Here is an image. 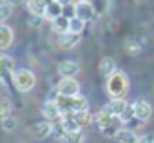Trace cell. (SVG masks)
Returning a JSON list of instances; mask_svg holds the SVG:
<instances>
[{"mask_svg": "<svg viewBox=\"0 0 154 143\" xmlns=\"http://www.w3.org/2000/svg\"><path fill=\"white\" fill-rule=\"evenodd\" d=\"M105 91L112 100H123L127 91H129V78L123 71H116L112 76L107 78Z\"/></svg>", "mask_w": 154, "mask_h": 143, "instance_id": "cell-1", "label": "cell"}, {"mask_svg": "<svg viewBox=\"0 0 154 143\" xmlns=\"http://www.w3.org/2000/svg\"><path fill=\"white\" fill-rule=\"evenodd\" d=\"M11 76H13V84H15L17 91H20V93H29L36 84V78L29 69H17Z\"/></svg>", "mask_w": 154, "mask_h": 143, "instance_id": "cell-2", "label": "cell"}, {"mask_svg": "<svg viewBox=\"0 0 154 143\" xmlns=\"http://www.w3.org/2000/svg\"><path fill=\"white\" fill-rule=\"evenodd\" d=\"M56 91L60 96H78L80 94V84L74 78H62L56 85Z\"/></svg>", "mask_w": 154, "mask_h": 143, "instance_id": "cell-3", "label": "cell"}, {"mask_svg": "<svg viewBox=\"0 0 154 143\" xmlns=\"http://www.w3.org/2000/svg\"><path fill=\"white\" fill-rule=\"evenodd\" d=\"M78 71H80V65L74 60H63L58 63V75L62 78H74L78 75Z\"/></svg>", "mask_w": 154, "mask_h": 143, "instance_id": "cell-4", "label": "cell"}, {"mask_svg": "<svg viewBox=\"0 0 154 143\" xmlns=\"http://www.w3.org/2000/svg\"><path fill=\"white\" fill-rule=\"evenodd\" d=\"M42 114L47 121H54V120H60L62 118V111L56 103V100H47L44 105H42Z\"/></svg>", "mask_w": 154, "mask_h": 143, "instance_id": "cell-5", "label": "cell"}, {"mask_svg": "<svg viewBox=\"0 0 154 143\" xmlns=\"http://www.w3.org/2000/svg\"><path fill=\"white\" fill-rule=\"evenodd\" d=\"M116 62H114V58H111V56H103L102 60H100V63H98V73H100V76L102 78H109V76H112L114 73H116Z\"/></svg>", "mask_w": 154, "mask_h": 143, "instance_id": "cell-6", "label": "cell"}, {"mask_svg": "<svg viewBox=\"0 0 154 143\" xmlns=\"http://www.w3.org/2000/svg\"><path fill=\"white\" fill-rule=\"evenodd\" d=\"M76 17L82 18L84 22H91L94 18V6L91 2H76Z\"/></svg>", "mask_w": 154, "mask_h": 143, "instance_id": "cell-7", "label": "cell"}, {"mask_svg": "<svg viewBox=\"0 0 154 143\" xmlns=\"http://www.w3.org/2000/svg\"><path fill=\"white\" fill-rule=\"evenodd\" d=\"M132 105H134V114H136V118H138L140 121H147V120L150 118L152 107H150L149 102H145V100H136V102H132Z\"/></svg>", "mask_w": 154, "mask_h": 143, "instance_id": "cell-8", "label": "cell"}, {"mask_svg": "<svg viewBox=\"0 0 154 143\" xmlns=\"http://www.w3.org/2000/svg\"><path fill=\"white\" fill-rule=\"evenodd\" d=\"M13 38H15L13 29L6 24H0V51L4 53L6 49H9L13 44Z\"/></svg>", "mask_w": 154, "mask_h": 143, "instance_id": "cell-9", "label": "cell"}, {"mask_svg": "<svg viewBox=\"0 0 154 143\" xmlns=\"http://www.w3.org/2000/svg\"><path fill=\"white\" fill-rule=\"evenodd\" d=\"M127 107H129V103H127L125 100H111L103 109H105L109 114H112V116H116V118H122V116L125 114Z\"/></svg>", "mask_w": 154, "mask_h": 143, "instance_id": "cell-10", "label": "cell"}, {"mask_svg": "<svg viewBox=\"0 0 154 143\" xmlns=\"http://www.w3.org/2000/svg\"><path fill=\"white\" fill-rule=\"evenodd\" d=\"M78 44H80V35H76V33H65L58 36V45L62 49H72Z\"/></svg>", "mask_w": 154, "mask_h": 143, "instance_id": "cell-11", "label": "cell"}, {"mask_svg": "<svg viewBox=\"0 0 154 143\" xmlns=\"http://www.w3.org/2000/svg\"><path fill=\"white\" fill-rule=\"evenodd\" d=\"M60 123L63 125V129H65V132L67 134H72V132H80V125H78V121H76L74 118H72V112H67V114H62V118H60Z\"/></svg>", "mask_w": 154, "mask_h": 143, "instance_id": "cell-12", "label": "cell"}, {"mask_svg": "<svg viewBox=\"0 0 154 143\" xmlns=\"http://www.w3.org/2000/svg\"><path fill=\"white\" fill-rule=\"evenodd\" d=\"M69 24H71V18H67V17H58V18H54L53 22H51V27H53V31L54 33H58V36L60 35H65V33H69Z\"/></svg>", "mask_w": 154, "mask_h": 143, "instance_id": "cell-13", "label": "cell"}, {"mask_svg": "<svg viewBox=\"0 0 154 143\" xmlns=\"http://www.w3.org/2000/svg\"><path fill=\"white\" fill-rule=\"evenodd\" d=\"M51 129H53V123L51 121H38L35 127H33V134H35V138H38V139H44V138H47V136H51Z\"/></svg>", "mask_w": 154, "mask_h": 143, "instance_id": "cell-14", "label": "cell"}, {"mask_svg": "<svg viewBox=\"0 0 154 143\" xmlns=\"http://www.w3.org/2000/svg\"><path fill=\"white\" fill-rule=\"evenodd\" d=\"M15 71H17V69H15V60L0 51V78H2L4 73H11V75H13Z\"/></svg>", "mask_w": 154, "mask_h": 143, "instance_id": "cell-15", "label": "cell"}, {"mask_svg": "<svg viewBox=\"0 0 154 143\" xmlns=\"http://www.w3.org/2000/svg\"><path fill=\"white\" fill-rule=\"evenodd\" d=\"M116 139L120 141V143H138L140 141V136L134 132V130H131V129H120V132L116 134Z\"/></svg>", "mask_w": 154, "mask_h": 143, "instance_id": "cell-16", "label": "cell"}, {"mask_svg": "<svg viewBox=\"0 0 154 143\" xmlns=\"http://www.w3.org/2000/svg\"><path fill=\"white\" fill-rule=\"evenodd\" d=\"M84 111H89V102L82 94L72 96L71 98V112H84Z\"/></svg>", "mask_w": 154, "mask_h": 143, "instance_id": "cell-17", "label": "cell"}, {"mask_svg": "<svg viewBox=\"0 0 154 143\" xmlns=\"http://www.w3.org/2000/svg\"><path fill=\"white\" fill-rule=\"evenodd\" d=\"M63 15V8L58 4V2H54V4H49L47 8H45V18L47 20H54V18H58V17H62Z\"/></svg>", "mask_w": 154, "mask_h": 143, "instance_id": "cell-18", "label": "cell"}, {"mask_svg": "<svg viewBox=\"0 0 154 143\" xmlns=\"http://www.w3.org/2000/svg\"><path fill=\"white\" fill-rule=\"evenodd\" d=\"M72 118L78 121V125H80V127H87L89 123H93V121H94V116H93L89 111H84V112H72Z\"/></svg>", "mask_w": 154, "mask_h": 143, "instance_id": "cell-19", "label": "cell"}, {"mask_svg": "<svg viewBox=\"0 0 154 143\" xmlns=\"http://www.w3.org/2000/svg\"><path fill=\"white\" fill-rule=\"evenodd\" d=\"M85 24H87V22H84L82 18H78V17H72V18H71V24H69V33L82 35V31L85 29Z\"/></svg>", "mask_w": 154, "mask_h": 143, "instance_id": "cell-20", "label": "cell"}, {"mask_svg": "<svg viewBox=\"0 0 154 143\" xmlns=\"http://www.w3.org/2000/svg\"><path fill=\"white\" fill-rule=\"evenodd\" d=\"M0 127H2L6 132H13V130H17L18 121H17V118L8 116V118H4V120H0Z\"/></svg>", "mask_w": 154, "mask_h": 143, "instance_id": "cell-21", "label": "cell"}, {"mask_svg": "<svg viewBox=\"0 0 154 143\" xmlns=\"http://www.w3.org/2000/svg\"><path fill=\"white\" fill-rule=\"evenodd\" d=\"M125 51H127L131 56H138V54L141 53V45H140L136 40H132V38H131V40H127V42H125Z\"/></svg>", "mask_w": 154, "mask_h": 143, "instance_id": "cell-22", "label": "cell"}, {"mask_svg": "<svg viewBox=\"0 0 154 143\" xmlns=\"http://www.w3.org/2000/svg\"><path fill=\"white\" fill-rule=\"evenodd\" d=\"M11 15H13V6H11L9 2L0 4V24H4Z\"/></svg>", "mask_w": 154, "mask_h": 143, "instance_id": "cell-23", "label": "cell"}, {"mask_svg": "<svg viewBox=\"0 0 154 143\" xmlns=\"http://www.w3.org/2000/svg\"><path fill=\"white\" fill-rule=\"evenodd\" d=\"M51 136H53V138H56V139H65L67 132H65V129H63V125H62L60 121H58V123H53Z\"/></svg>", "mask_w": 154, "mask_h": 143, "instance_id": "cell-24", "label": "cell"}, {"mask_svg": "<svg viewBox=\"0 0 154 143\" xmlns=\"http://www.w3.org/2000/svg\"><path fill=\"white\" fill-rule=\"evenodd\" d=\"M8 116H11V103H9V100L2 98L0 100V120H4Z\"/></svg>", "mask_w": 154, "mask_h": 143, "instance_id": "cell-25", "label": "cell"}, {"mask_svg": "<svg viewBox=\"0 0 154 143\" xmlns=\"http://www.w3.org/2000/svg\"><path fill=\"white\" fill-rule=\"evenodd\" d=\"M27 24H29L31 27H40V26L44 24V17H38V15H29Z\"/></svg>", "mask_w": 154, "mask_h": 143, "instance_id": "cell-26", "label": "cell"}, {"mask_svg": "<svg viewBox=\"0 0 154 143\" xmlns=\"http://www.w3.org/2000/svg\"><path fill=\"white\" fill-rule=\"evenodd\" d=\"M138 143H154V136L143 134V136H140V141H138Z\"/></svg>", "mask_w": 154, "mask_h": 143, "instance_id": "cell-27", "label": "cell"}, {"mask_svg": "<svg viewBox=\"0 0 154 143\" xmlns=\"http://www.w3.org/2000/svg\"><path fill=\"white\" fill-rule=\"evenodd\" d=\"M58 4L62 6V8H69V6H72V4H76L74 0H58Z\"/></svg>", "mask_w": 154, "mask_h": 143, "instance_id": "cell-28", "label": "cell"}, {"mask_svg": "<svg viewBox=\"0 0 154 143\" xmlns=\"http://www.w3.org/2000/svg\"><path fill=\"white\" fill-rule=\"evenodd\" d=\"M9 4H11L13 8H17V6H22V4H24V0H9Z\"/></svg>", "mask_w": 154, "mask_h": 143, "instance_id": "cell-29", "label": "cell"}, {"mask_svg": "<svg viewBox=\"0 0 154 143\" xmlns=\"http://www.w3.org/2000/svg\"><path fill=\"white\" fill-rule=\"evenodd\" d=\"M45 2V6H49V4H54V2H58V0H44Z\"/></svg>", "mask_w": 154, "mask_h": 143, "instance_id": "cell-30", "label": "cell"}, {"mask_svg": "<svg viewBox=\"0 0 154 143\" xmlns=\"http://www.w3.org/2000/svg\"><path fill=\"white\" fill-rule=\"evenodd\" d=\"M76 2H91V0H76Z\"/></svg>", "mask_w": 154, "mask_h": 143, "instance_id": "cell-31", "label": "cell"}, {"mask_svg": "<svg viewBox=\"0 0 154 143\" xmlns=\"http://www.w3.org/2000/svg\"><path fill=\"white\" fill-rule=\"evenodd\" d=\"M6 2H9V0H0V4H6Z\"/></svg>", "mask_w": 154, "mask_h": 143, "instance_id": "cell-32", "label": "cell"}]
</instances>
